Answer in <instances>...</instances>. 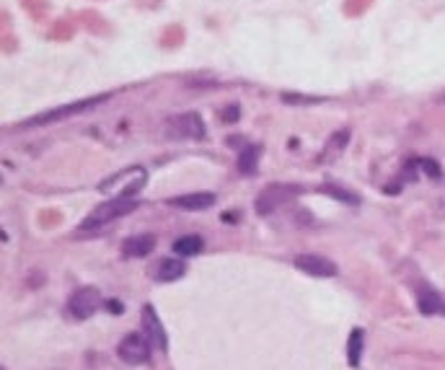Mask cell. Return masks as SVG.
<instances>
[{
    "instance_id": "5bb4252c",
    "label": "cell",
    "mask_w": 445,
    "mask_h": 370,
    "mask_svg": "<svg viewBox=\"0 0 445 370\" xmlns=\"http://www.w3.org/2000/svg\"><path fill=\"white\" fill-rule=\"evenodd\" d=\"M202 249H205V241L200 236H181L174 241V254L176 256H197L202 254Z\"/></svg>"
},
{
    "instance_id": "e0dca14e",
    "label": "cell",
    "mask_w": 445,
    "mask_h": 370,
    "mask_svg": "<svg viewBox=\"0 0 445 370\" xmlns=\"http://www.w3.org/2000/svg\"><path fill=\"white\" fill-rule=\"evenodd\" d=\"M321 192H324V194H329V197H334V200L344 202V205H358V202H360V197H358V194L342 189V187H337V184H324V187H321Z\"/></svg>"
},
{
    "instance_id": "7a4b0ae2",
    "label": "cell",
    "mask_w": 445,
    "mask_h": 370,
    "mask_svg": "<svg viewBox=\"0 0 445 370\" xmlns=\"http://www.w3.org/2000/svg\"><path fill=\"white\" fill-rule=\"evenodd\" d=\"M112 94H99V96H91V99H81V101H73V104H65V106H54V109H47L42 114L37 116H29L26 122H21V127H44V125H54V122H63V119H70L75 114H83L88 109L99 106L101 101H106Z\"/></svg>"
},
{
    "instance_id": "8992f818",
    "label": "cell",
    "mask_w": 445,
    "mask_h": 370,
    "mask_svg": "<svg viewBox=\"0 0 445 370\" xmlns=\"http://www.w3.org/2000/svg\"><path fill=\"white\" fill-rule=\"evenodd\" d=\"M296 194H300V187L269 184V187L256 197V212H259V215H269V212H275L280 205H285L287 200H293Z\"/></svg>"
},
{
    "instance_id": "6da1fadb",
    "label": "cell",
    "mask_w": 445,
    "mask_h": 370,
    "mask_svg": "<svg viewBox=\"0 0 445 370\" xmlns=\"http://www.w3.org/2000/svg\"><path fill=\"white\" fill-rule=\"evenodd\" d=\"M145 181H148V171L143 166H130V169L117 171L114 176L101 181L99 192L106 194L109 200H135V194L145 187Z\"/></svg>"
},
{
    "instance_id": "8fae6325",
    "label": "cell",
    "mask_w": 445,
    "mask_h": 370,
    "mask_svg": "<svg viewBox=\"0 0 445 370\" xmlns=\"http://www.w3.org/2000/svg\"><path fill=\"white\" fill-rule=\"evenodd\" d=\"M156 249V236L153 233H138L122 241V256L127 259H143Z\"/></svg>"
},
{
    "instance_id": "52a82bcc",
    "label": "cell",
    "mask_w": 445,
    "mask_h": 370,
    "mask_svg": "<svg viewBox=\"0 0 445 370\" xmlns=\"http://www.w3.org/2000/svg\"><path fill=\"white\" fill-rule=\"evenodd\" d=\"M169 132L174 138H187V140H202L205 138V122L197 112H184L169 119Z\"/></svg>"
},
{
    "instance_id": "d6986e66",
    "label": "cell",
    "mask_w": 445,
    "mask_h": 370,
    "mask_svg": "<svg viewBox=\"0 0 445 370\" xmlns=\"http://www.w3.org/2000/svg\"><path fill=\"white\" fill-rule=\"evenodd\" d=\"M109 306H112V311H114V314H122V306H119L117 300H109Z\"/></svg>"
},
{
    "instance_id": "4fadbf2b",
    "label": "cell",
    "mask_w": 445,
    "mask_h": 370,
    "mask_svg": "<svg viewBox=\"0 0 445 370\" xmlns=\"http://www.w3.org/2000/svg\"><path fill=\"white\" fill-rule=\"evenodd\" d=\"M184 272H187V265L179 262V259H161L156 269H153V277L158 282H176V280L184 277Z\"/></svg>"
},
{
    "instance_id": "7c38bea8",
    "label": "cell",
    "mask_w": 445,
    "mask_h": 370,
    "mask_svg": "<svg viewBox=\"0 0 445 370\" xmlns=\"http://www.w3.org/2000/svg\"><path fill=\"white\" fill-rule=\"evenodd\" d=\"M417 306L424 316H445V300L430 287H420L417 290Z\"/></svg>"
},
{
    "instance_id": "ac0fdd59",
    "label": "cell",
    "mask_w": 445,
    "mask_h": 370,
    "mask_svg": "<svg viewBox=\"0 0 445 370\" xmlns=\"http://www.w3.org/2000/svg\"><path fill=\"white\" fill-rule=\"evenodd\" d=\"M420 166H422V171L427 174V176H433V179H440L443 176V171H440V166L435 163V161H420Z\"/></svg>"
},
{
    "instance_id": "9a60e30c",
    "label": "cell",
    "mask_w": 445,
    "mask_h": 370,
    "mask_svg": "<svg viewBox=\"0 0 445 370\" xmlns=\"http://www.w3.org/2000/svg\"><path fill=\"white\" fill-rule=\"evenodd\" d=\"M362 339H365V331L362 329H352L350 342H347V360H350L352 368H360L362 362Z\"/></svg>"
},
{
    "instance_id": "5b68a950",
    "label": "cell",
    "mask_w": 445,
    "mask_h": 370,
    "mask_svg": "<svg viewBox=\"0 0 445 370\" xmlns=\"http://www.w3.org/2000/svg\"><path fill=\"white\" fill-rule=\"evenodd\" d=\"M150 349H153V342L145 334H127L119 342V358L127 365H148Z\"/></svg>"
},
{
    "instance_id": "30bf717a",
    "label": "cell",
    "mask_w": 445,
    "mask_h": 370,
    "mask_svg": "<svg viewBox=\"0 0 445 370\" xmlns=\"http://www.w3.org/2000/svg\"><path fill=\"white\" fill-rule=\"evenodd\" d=\"M215 194L212 192H189V194H179V197H171L169 205L176 210H187V212H202L210 210L215 205Z\"/></svg>"
},
{
    "instance_id": "ba28073f",
    "label": "cell",
    "mask_w": 445,
    "mask_h": 370,
    "mask_svg": "<svg viewBox=\"0 0 445 370\" xmlns=\"http://www.w3.org/2000/svg\"><path fill=\"white\" fill-rule=\"evenodd\" d=\"M293 265L300 269V272H306L311 277H337V265L327 259V256H318V254H298L293 259Z\"/></svg>"
},
{
    "instance_id": "277c9868",
    "label": "cell",
    "mask_w": 445,
    "mask_h": 370,
    "mask_svg": "<svg viewBox=\"0 0 445 370\" xmlns=\"http://www.w3.org/2000/svg\"><path fill=\"white\" fill-rule=\"evenodd\" d=\"M106 306L104 296H101V290L99 287H78L73 296L68 298V311H70V316L73 318H91L94 314H99L101 308Z\"/></svg>"
},
{
    "instance_id": "2e32d148",
    "label": "cell",
    "mask_w": 445,
    "mask_h": 370,
    "mask_svg": "<svg viewBox=\"0 0 445 370\" xmlns=\"http://www.w3.org/2000/svg\"><path fill=\"white\" fill-rule=\"evenodd\" d=\"M259 153H262V148L259 145H246L244 150H241V156H238V171L241 174H256V163H259Z\"/></svg>"
},
{
    "instance_id": "9c48e42d",
    "label": "cell",
    "mask_w": 445,
    "mask_h": 370,
    "mask_svg": "<svg viewBox=\"0 0 445 370\" xmlns=\"http://www.w3.org/2000/svg\"><path fill=\"white\" fill-rule=\"evenodd\" d=\"M143 334L153 342V347L161 349V352H166L169 349V337H166V329L161 324L158 314H156V308L150 306H143Z\"/></svg>"
},
{
    "instance_id": "3957f363",
    "label": "cell",
    "mask_w": 445,
    "mask_h": 370,
    "mask_svg": "<svg viewBox=\"0 0 445 370\" xmlns=\"http://www.w3.org/2000/svg\"><path fill=\"white\" fill-rule=\"evenodd\" d=\"M138 200H109L104 202V205H99L88 218H85L83 223H81V228L83 231H94V228H101V225H106V223L117 220V218H122V215H127V212L138 210Z\"/></svg>"
}]
</instances>
